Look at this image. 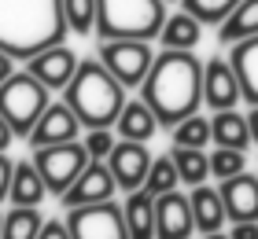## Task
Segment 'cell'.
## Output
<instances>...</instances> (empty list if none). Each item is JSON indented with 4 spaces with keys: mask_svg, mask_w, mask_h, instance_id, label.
<instances>
[{
    "mask_svg": "<svg viewBox=\"0 0 258 239\" xmlns=\"http://www.w3.org/2000/svg\"><path fill=\"white\" fill-rule=\"evenodd\" d=\"M170 143H177V147H203V151H207V143H214L210 118H207V114H192V118H184L177 129H170Z\"/></svg>",
    "mask_w": 258,
    "mask_h": 239,
    "instance_id": "obj_26",
    "label": "cell"
},
{
    "mask_svg": "<svg viewBox=\"0 0 258 239\" xmlns=\"http://www.w3.org/2000/svg\"><path fill=\"white\" fill-rule=\"evenodd\" d=\"M184 11H192L196 19H203V26H221L229 19V11L243 4V0H181Z\"/></svg>",
    "mask_w": 258,
    "mask_h": 239,
    "instance_id": "obj_29",
    "label": "cell"
},
{
    "mask_svg": "<svg viewBox=\"0 0 258 239\" xmlns=\"http://www.w3.org/2000/svg\"><path fill=\"white\" fill-rule=\"evenodd\" d=\"M210 129H214V147H232V151H247L251 147V122L247 114H240L236 107L210 114Z\"/></svg>",
    "mask_w": 258,
    "mask_h": 239,
    "instance_id": "obj_19",
    "label": "cell"
},
{
    "mask_svg": "<svg viewBox=\"0 0 258 239\" xmlns=\"http://www.w3.org/2000/svg\"><path fill=\"white\" fill-rule=\"evenodd\" d=\"M78 66H81V59H78V52H70V48H67V41L44 48V52H37L33 59H26V70L33 77H41L52 92H63L70 81H74Z\"/></svg>",
    "mask_w": 258,
    "mask_h": 239,
    "instance_id": "obj_12",
    "label": "cell"
},
{
    "mask_svg": "<svg viewBox=\"0 0 258 239\" xmlns=\"http://www.w3.org/2000/svg\"><path fill=\"white\" fill-rule=\"evenodd\" d=\"M151 151H148V143H140V140H122L114 143V151L107 154V166H111V173H114V181H118V188L125 191H137V188H144L148 181V170H151Z\"/></svg>",
    "mask_w": 258,
    "mask_h": 239,
    "instance_id": "obj_10",
    "label": "cell"
},
{
    "mask_svg": "<svg viewBox=\"0 0 258 239\" xmlns=\"http://www.w3.org/2000/svg\"><path fill=\"white\" fill-rule=\"evenodd\" d=\"M221 199L229 210V224L232 221H258V173H236L221 181Z\"/></svg>",
    "mask_w": 258,
    "mask_h": 239,
    "instance_id": "obj_15",
    "label": "cell"
},
{
    "mask_svg": "<svg viewBox=\"0 0 258 239\" xmlns=\"http://www.w3.org/2000/svg\"><path fill=\"white\" fill-rule=\"evenodd\" d=\"M48 195H52V191H48V184H44V177H41V170H37V162H33V158L15 162L11 195H8L11 206H41V202L48 199Z\"/></svg>",
    "mask_w": 258,
    "mask_h": 239,
    "instance_id": "obj_16",
    "label": "cell"
},
{
    "mask_svg": "<svg viewBox=\"0 0 258 239\" xmlns=\"http://www.w3.org/2000/svg\"><path fill=\"white\" fill-rule=\"evenodd\" d=\"M70 33L63 0H0V48L11 59H33Z\"/></svg>",
    "mask_w": 258,
    "mask_h": 239,
    "instance_id": "obj_2",
    "label": "cell"
},
{
    "mask_svg": "<svg viewBox=\"0 0 258 239\" xmlns=\"http://www.w3.org/2000/svg\"><path fill=\"white\" fill-rule=\"evenodd\" d=\"M114 191H118V181H114L111 166L103 158H92L59 202H63V210H74V206H89V202H107V199H114Z\"/></svg>",
    "mask_w": 258,
    "mask_h": 239,
    "instance_id": "obj_11",
    "label": "cell"
},
{
    "mask_svg": "<svg viewBox=\"0 0 258 239\" xmlns=\"http://www.w3.org/2000/svg\"><path fill=\"white\" fill-rule=\"evenodd\" d=\"M11 177H15V162L8 158V151H0V202L11 195Z\"/></svg>",
    "mask_w": 258,
    "mask_h": 239,
    "instance_id": "obj_32",
    "label": "cell"
},
{
    "mask_svg": "<svg viewBox=\"0 0 258 239\" xmlns=\"http://www.w3.org/2000/svg\"><path fill=\"white\" fill-rule=\"evenodd\" d=\"M243 100V85H240V74L232 66L229 55H214L207 59V70H203V103L210 111H229Z\"/></svg>",
    "mask_w": 258,
    "mask_h": 239,
    "instance_id": "obj_9",
    "label": "cell"
},
{
    "mask_svg": "<svg viewBox=\"0 0 258 239\" xmlns=\"http://www.w3.org/2000/svg\"><path fill=\"white\" fill-rule=\"evenodd\" d=\"M11 74H15V59H11V55L4 52V48H0V85H4V81H8Z\"/></svg>",
    "mask_w": 258,
    "mask_h": 239,
    "instance_id": "obj_36",
    "label": "cell"
},
{
    "mask_svg": "<svg viewBox=\"0 0 258 239\" xmlns=\"http://www.w3.org/2000/svg\"><path fill=\"white\" fill-rule=\"evenodd\" d=\"M114 143H118V136H114L111 129H85V147H89L92 158L107 162V154L114 151Z\"/></svg>",
    "mask_w": 258,
    "mask_h": 239,
    "instance_id": "obj_31",
    "label": "cell"
},
{
    "mask_svg": "<svg viewBox=\"0 0 258 239\" xmlns=\"http://www.w3.org/2000/svg\"><path fill=\"white\" fill-rule=\"evenodd\" d=\"M125 221L133 239H159V213H155V195L148 188H137L125 195Z\"/></svg>",
    "mask_w": 258,
    "mask_h": 239,
    "instance_id": "obj_17",
    "label": "cell"
},
{
    "mask_svg": "<svg viewBox=\"0 0 258 239\" xmlns=\"http://www.w3.org/2000/svg\"><path fill=\"white\" fill-rule=\"evenodd\" d=\"M247 122H251V140L258 143V107H251V111H247Z\"/></svg>",
    "mask_w": 258,
    "mask_h": 239,
    "instance_id": "obj_37",
    "label": "cell"
},
{
    "mask_svg": "<svg viewBox=\"0 0 258 239\" xmlns=\"http://www.w3.org/2000/svg\"><path fill=\"white\" fill-rule=\"evenodd\" d=\"M63 100L74 107L85 129H111L125 111V85L100 59H81L74 81L63 89Z\"/></svg>",
    "mask_w": 258,
    "mask_h": 239,
    "instance_id": "obj_3",
    "label": "cell"
},
{
    "mask_svg": "<svg viewBox=\"0 0 258 239\" xmlns=\"http://www.w3.org/2000/svg\"><path fill=\"white\" fill-rule=\"evenodd\" d=\"M155 213H159V239H192V232H199L192 199L181 195L177 188L166 195H155Z\"/></svg>",
    "mask_w": 258,
    "mask_h": 239,
    "instance_id": "obj_14",
    "label": "cell"
},
{
    "mask_svg": "<svg viewBox=\"0 0 258 239\" xmlns=\"http://www.w3.org/2000/svg\"><path fill=\"white\" fill-rule=\"evenodd\" d=\"M170 154H173V162H177L181 184H188V188L207 184V177H210V154L203 147H177V143H173Z\"/></svg>",
    "mask_w": 258,
    "mask_h": 239,
    "instance_id": "obj_24",
    "label": "cell"
},
{
    "mask_svg": "<svg viewBox=\"0 0 258 239\" xmlns=\"http://www.w3.org/2000/svg\"><path fill=\"white\" fill-rule=\"evenodd\" d=\"M15 140H19V136H15V129L8 125V118H4V114H0V151H8Z\"/></svg>",
    "mask_w": 258,
    "mask_h": 239,
    "instance_id": "obj_35",
    "label": "cell"
},
{
    "mask_svg": "<svg viewBox=\"0 0 258 239\" xmlns=\"http://www.w3.org/2000/svg\"><path fill=\"white\" fill-rule=\"evenodd\" d=\"M203 70L207 63L196 52H177V48H162L151 63L140 100L155 111L162 129H177L184 118L203 111Z\"/></svg>",
    "mask_w": 258,
    "mask_h": 239,
    "instance_id": "obj_1",
    "label": "cell"
},
{
    "mask_svg": "<svg viewBox=\"0 0 258 239\" xmlns=\"http://www.w3.org/2000/svg\"><path fill=\"white\" fill-rule=\"evenodd\" d=\"M229 59L240 74V85H243V103L258 107V37L251 41H240L229 48Z\"/></svg>",
    "mask_w": 258,
    "mask_h": 239,
    "instance_id": "obj_21",
    "label": "cell"
},
{
    "mask_svg": "<svg viewBox=\"0 0 258 239\" xmlns=\"http://www.w3.org/2000/svg\"><path fill=\"white\" fill-rule=\"evenodd\" d=\"M0 235H4V213H0Z\"/></svg>",
    "mask_w": 258,
    "mask_h": 239,
    "instance_id": "obj_39",
    "label": "cell"
},
{
    "mask_svg": "<svg viewBox=\"0 0 258 239\" xmlns=\"http://www.w3.org/2000/svg\"><path fill=\"white\" fill-rule=\"evenodd\" d=\"M247 170V151H232V147H214L210 151V177L225 181Z\"/></svg>",
    "mask_w": 258,
    "mask_h": 239,
    "instance_id": "obj_30",
    "label": "cell"
},
{
    "mask_svg": "<svg viewBox=\"0 0 258 239\" xmlns=\"http://www.w3.org/2000/svg\"><path fill=\"white\" fill-rule=\"evenodd\" d=\"M52 107V89L41 77H33L30 70H15L4 85H0V114L8 118V125L15 129L19 140H30L44 111Z\"/></svg>",
    "mask_w": 258,
    "mask_h": 239,
    "instance_id": "obj_5",
    "label": "cell"
},
{
    "mask_svg": "<svg viewBox=\"0 0 258 239\" xmlns=\"http://www.w3.org/2000/svg\"><path fill=\"white\" fill-rule=\"evenodd\" d=\"M67 224L74 239H133L122 202H89V206L67 210Z\"/></svg>",
    "mask_w": 258,
    "mask_h": 239,
    "instance_id": "obj_8",
    "label": "cell"
},
{
    "mask_svg": "<svg viewBox=\"0 0 258 239\" xmlns=\"http://www.w3.org/2000/svg\"><path fill=\"white\" fill-rule=\"evenodd\" d=\"M30 158L37 162V170L44 177V184L55 199H63L70 184L85 173V166L92 162V154L85 147V140H70V143H52V147H30Z\"/></svg>",
    "mask_w": 258,
    "mask_h": 239,
    "instance_id": "obj_6",
    "label": "cell"
},
{
    "mask_svg": "<svg viewBox=\"0 0 258 239\" xmlns=\"http://www.w3.org/2000/svg\"><path fill=\"white\" fill-rule=\"evenodd\" d=\"M258 37V0H243L229 11V19L218 26V41L221 44H240V41H251Z\"/></svg>",
    "mask_w": 258,
    "mask_h": 239,
    "instance_id": "obj_22",
    "label": "cell"
},
{
    "mask_svg": "<svg viewBox=\"0 0 258 239\" xmlns=\"http://www.w3.org/2000/svg\"><path fill=\"white\" fill-rule=\"evenodd\" d=\"M37 239H74V235H70V224H67V221H59V217H48Z\"/></svg>",
    "mask_w": 258,
    "mask_h": 239,
    "instance_id": "obj_33",
    "label": "cell"
},
{
    "mask_svg": "<svg viewBox=\"0 0 258 239\" xmlns=\"http://www.w3.org/2000/svg\"><path fill=\"white\" fill-rule=\"evenodd\" d=\"M229 235L232 239H258V221H232Z\"/></svg>",
    "mask_w": 258,
    "mask_h": 239,
    "instance_id": "obj_34",
    "label": "cell"
},
{
    "mask_svg": "<svg viewBox=\"0 0 258 239\" xmlns=\"http://www.w3.org/2000/svg\"><path fill=\"white\" fill-rule=\"evenodd\" d=\"M63 4H67L70 33H78V37H89V33H96V22H100V0H63Z\"/></svg>",
    "mask_w": 258,
    "mask_h": 239,
    "instance_id": "obj_27",
    "label": "cell"
},
{
    "mask_svg": "<svg viewBox=\"0 0 258 239\" xmlns=\"http://www.w3.org/2000/svg\"><path fill=\"white\" fill-rule=\"evenodd\" d=\"M203 239H232V235H229V232H207Z\"/></svg>",
    "mask_w": 258,
    "mask_h": 239,
    "instance_id": "obj_38",
    "label": "cell"
},
{
    "mask_svg": "<svg viewBox=\"0 0 258 239\" xmlns=\"http://www.w3.org/2000/svg\"><path fill=\"white\" fill-rule=\"evenodd\" d=\"M81 118L74 114V107H70L67 100L52 103L48 111H44V118L37 122V129H33V136L26 140L30 147H52V143H70L81 136Z\"/></svg>",
    "mask_w": 258,
    "mask_h": 239,
    "instance_id": "obj_13",
    "label": "cell"
},
{
    "mask_svg": "<svg viewBox=\"0 0 258 239\" xmlns=\"http://www.w3.org/2000/svg\"><path fill=\"white\" fill-rule=\"evenodd\" d=\"M177 184H181V173H177V162H173V154H162V158L151 162L148 181H144V188L151 191V195H166V191H173Z\"/></svg>",
    "mask_w": 258,
    "mask_h": 239,
    "instance_id": "obj_28",
    "label": "cell"
},
{
    "mask_svg": "<svg viewBox=\"0 0 258 239\" xmlns=\"http://www.w3.org/2000/svg\"><path fill=\"white\" fill-rule=\"evenodd\" d=\"M192 213H196V228L199 232H221L229 224V210H225V199H221L218 188L210 184H196L192 188Z\"/></svg>",
    "mask_w": 258,
    "mask_h": 239,
    "instance_id": "obj_18",
    "label": "cell"
},
{
    "mask_svg": "<svg viewBox=\"0 0 258 239\" xmlns=\"http://www.w3.org/2000/svg\"><path fill=\"white\" fill-rule=\"evenodd\" d=\"M155 55L159 52H151V41H129V37H122V41H100V48H96V59L122 81L125 89H140V85H144Z\"/></svg>",
    "mask_w": 258,
    "mask_h": 239,
    "instance_id": "obj_7",
    "label": "cell"
},
{
    "mask_svg": "<svg viewBox=\"0 0 258 239\" xmlns=\"http://www.w3.org/2000/svg\"><path fill=\"white\" fill-rule=\"evenodd\" d=\"M114 129H118L122 140H140V143H148L151 136H155V129H159V118H155V111H151L144 100H133V103H125V111L118 114Z\"/></svg>",
    "mask_w": 258,
    "mask_h": 239,
    "instance_id": "obj_23",
    "label": "cell"
},
{
    "mask_svg": "<svg viewBox=\"0 0 258 239\" xmlns=\"http://www.w3.org/2000/svg\"><path fill=\"white\" fill-rule=\"evenodd\" d=\"M44 228L41 206H11L4 213V235L0 239H37Z\"/></svg>",
    "mask_w": 258,
    "mask_h": 239,
    "instance_id": "obj_25",
    "label": "cell"
},
{
    "mask_svg": "<svg viewBox=\"0 0 258 239\" xmlns=\"http://www.w3.org/2000/svg\"><path fill=\"white\" fill-rule=\"evenodd\" d=\"M166 0H100V41H155L166 26Z\"/></svg>",
    "mask_w": 258,
    "mask_h": 239,
    "instance_id": "obj_4",
    "label": "cell"
},
{
    "mask_svg": "<svg viewBox=\"0 0 258 239\" xmlns=\"http://www.w3.org/2000/svg\"><path fill=\"white\" fill-rule=\"evenodd\" d=\"M162 48H177V52H196L203 41V19H196L192 11H177L166 19V26L159 33Z\"/></svg>",
    "mask_w": 258,
    "mask_h": 239,
    "instance_id": "obj_20",
    "label": "cell"
}]
</instances>
